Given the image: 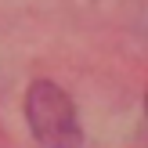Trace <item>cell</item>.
Wrapping results in <instances>:
<instances>
[{
    "label": "cell",
    "mask_w": 148,
    "mask_h": 148,
    "mask_svg": "<svg viewBox=\"0 0 148 148\" xmlns=\"http://www.w3.org/2000/svg\"><path fill=\"white\" fill-rule=\"evenodd\" d=\"M25 119L33 137L43 148H79L83 145V127L72 98L51 79H36L25 94Z\"/></svg>",
    "instance_id": "1"
}]
</instances>
